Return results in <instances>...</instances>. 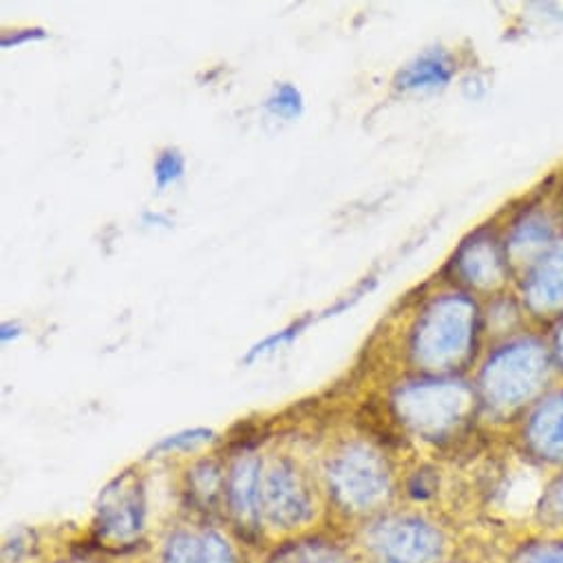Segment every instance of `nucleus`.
Here are the masks:
<instances>
[{"instance_id": "nucleus-1", "label": "nucleus", "mask_w": 563, "mask_h": 563, "mask_svg": "<svg viewBox=\"0 0 563 563\" xmlns=\"http://www.w3.org/2000/svg\"><path fill=\"white\" fill-rule=\"evenodd\" d=\"M556 383L545 332L537 325L493 343L479 374L488 405L510 416H523Z\"/></svg>"}, {"instance_id": "nucleus-2", "label": "nucleus", "mask_w": 563, "mask_h": 563, "mask_svg": "<svg viewBox=\"0 0 563 563\" xmlns=\"http://www.w3.org/2000/svg\"><path fill=\"white\" fill-rule=\"evenodd\" d=\"M499 228L517 274L545 252L563 232V201L556 188L539 190L512 206L508 210V219Z\"/></svg>"}, {"instance_id": "nucleus-3", "label": "nucleus", "mask_w": 563, "mask_h": 563, "mask_svg": "<svg viewBox=\"0 0 563 563\" xmlns=\"http://www.w3.org/2000/svg\"><path fill=\"white\" fill-rule=\"evenodd\" d=\"M451 267L460 286L471 292L495 297L515 288L517 274L497 223H486L462 241L451 258Z\"/></svg>"}, {"instance_id": "nucleus-4", "label": "nucleus", "mask_w": 563, "mask_h": 563, "mask_svg": "<svg viewBox=\"0 0 563 563\" xmlns=\"http://www.w3.org/2000/svg\"><path fill=\"white\" fill-rule=\"evenodd\" d=\"M512 290L532 325L545 328L563 317V232L545 252L517 272Z\"/></svg>"}, {"instance_id": "nucleus-5", "label": "nucleus", "mask_w": 563, "mask_h": 563, "mask_svg": "<svg viewBox=\"0 0 563 563\" xmlns=\"http://www.w3.org/2000/svg\"><path fill=\"white\" fill-rule=\"evenodd\" d=\"M521 435L532 460L563 468V383L550 387L521 416Z\"/></svg>"}, {"instance_id": "nucleus-6", "label": "nucleus", "mask_w": 563, "mask_h": 563, "mask_svg": "<svg viewBox=\"0 0 563 563\" xmlns=\"http://www.w3.org/2000/svg\"><path fill=\"white\" fill-rule=\"evenodd\" d=\"M457 74L455 56L444 47H431L416 56L405 69L398 71L394 85L400 91L433 93L451 85Z\"/></svg>"}, {"instance_id": "nucleus-7", "label": "nucleus", "mask_w": 563, "mask_h": 563, "mask_svg": "<svg viewBox=\"0 0 563 563\" xmlns=\"http://www.w3.org/2000/svg\"><path fill=\"white\" fill-rule=\"evenodd\" d=\"M267 111L272 115H278V118H286V120H295L303 113V93L290 85V82H280L272 89L267 102H265Z\"/></svg>"}, {"instance_id": "nucleus-8", "label": "nucleus", "mask_w": 563, "mask_h": 563, "mask_svg": "<svg viewBox=\"0 0 563 563\" xmlns=\"http://www.w3.org/2000/svg\"><path fill=\"white\" fill-rule=\"evenodd\" d=\"M312 321H314V317L299 319L297 323L284 328L280 332H276V334H272V336H267V339H263L261 343H256V345L245 354V363H252L254 358H258V356H263V354H269V352H274V350H278V347H284V345H290L297 336H301V332H303Z\"/></svg>"}, {"instance_id": "nucleus-9", "label": "nucleus", "mask_w": 563, "mask_h": 563, "mask_svg": "<svg viewBox=\"0 0 563 563\" xmlns=\"http://www.w3.org/2000/svg\"><path fill=\"white\" fill-rule=\"evenodd\" d=\"M184 168H186V164H184V157H181V153L177 148L162 151L157 155V159H155V166H153L157 188L164 190L166 186L179 181L181 175H184Z\"/></svg>"}, {"instance_id": "nucleus-10", "label": "nucleus", "mask_w": 563, "mask_h": 563, "mask_svg": "<svg viewBox=\"0 0 563 563\" xmlns=\"http://www.w3.org/2000/svg\"><path fill=\"white\" fill-rule=\"evenodd\" d=\"M541 510L554 519H563V468H559L554 477L543 484Z\"/></svg>"}, {"instance_id": "nucleus-11", "label": "nucleus", "mask_w": 563, "mask_h": 563, "mask_svg": "<svg viewBox=\"0 0 563 563\" xmlns=\"http://www.w3.org/2000/svg\"><path fill=\"white\" fill-rule=\"evenodd\" d=\"M543 332H545V339H548V345H550L556 378H559V383H563V317L556 319L554 323L545 325Z\"/></svg>"}, {"instance_id": "nucleus-12", "label": "nucleus", "mask_w": 563, "mask_h": 563, "mask_svg": "<svg viewBox=\"0 0 563 563\" xmlns=\"http://www.w3.org/2000/svg\"><path fill=\"white\" fill-rule=\"evenodd\" d=\"M43 38H47V34H45V30H41V27H34V30H16V32L3 34V38H0V47L10 49V47H19V45H25V43H32V41H43Z\"/></svg>"}, {"instance_id": "nucleus-13", "label": "nucleus", "mask_w": 563, "mask_h": 563, "mask_svg": "<svg viewBox=\"0 0 563 563\" xmlns=\"http://www.w3.org/2000/svg\"><path fill=\"white\" fill-rule=\"evenodd\" d=\"M532 561L534 563H563V541L545 543L543 550Z\"/></svg>"}, {"instance_id": "nucleus-14", "label": "nucleus", "mask_w": 563, "mask_h": 563, "mask_svg": "<svg viewBox=\"0 0 563 563\" xmlns=\"http://www.w3.org/2000/svg\"><path fill=\"white\" fill-rule=\"evenodd\" d=\"M21 336V328L14 325V323H3V328H0V341L8 343L10 339H19Z\"/></svg>"}]
</instances>
